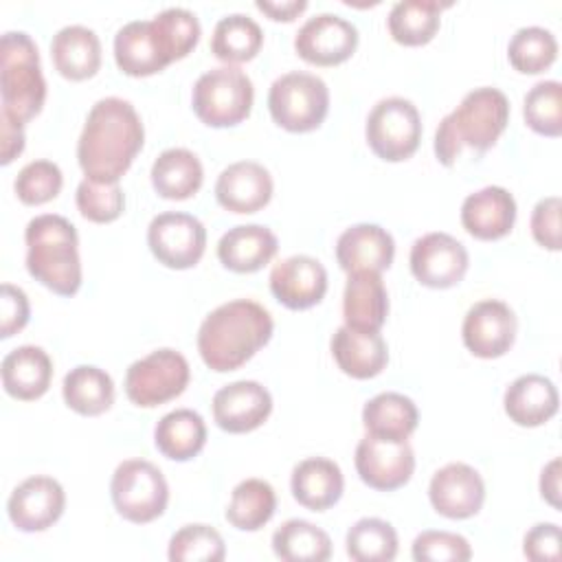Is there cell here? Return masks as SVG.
<instances>
[{
    "label": "cell",
    "instance_id": "cell-1",
    "mask_svg": "<svg viewBox=\"0 0 562 562\" xmlns=\"http://www.w3.org/2000/svg\"><path fill=\"white\" fill-rule=\"evenodd\" d=\"M145 143V127L136 108L121 97L99 99L77 140V160L86 178L119 182Z\"/></svg>",
    "mask_w": 562,
    "mask_h": 562
},
{
    "label": "cell",
    "instance_id": "cell-2",
    "mask_svg": "<svg viewBox=\"0 0 562 562\" xmlns=\"http://www.w3.org/2000/svg\"><path fill=\"white\" fill-rule=\"evenodd\" d=\"M272 331L274 321L261 303L235 299L206 314L198 329V351L211 371H235L272 338Z\"/></svg>",
    "mask_w": 562,
    "mask_h": 562
},
{
    "label": "cell",
    "instance_id": "cell-3",
    "mask_svg": "<svg viewBox=\"0 0 562 562\" xmlns=\"http://www.w3.org/2000/svg\"><path fill=\"white\" fill-rule=\"evenodd\" d=\"M509 123V101L492 86L470 90L461 103L441 119L435 132V156L443 167H452L463 147L476 154L496 145Z\"/></svg>",
    "mask_w": 562,
    "mask_h": 562
},
{
    "label": "cell",
    "instance_id": "cell-4",
    "mask_svg": "<svg viewBox=\"0 0 562 562\" xmlns=\"http://www.w3.org/2000/svg\"><path fill=\"white\" fill-rule=\"evenodd\" d=\"M26 270L44 288L59 296H72L81 288L79 237L70 220L55 213L35 215L24 231Z\"/></svg>",
    "mask_w": 562,
    "mask_h": 562
},
{
    "label": "cell",
    "instance_id": "cell-5",
    "mask_svg": "<svg viewBox=\"0 0 562 562\" xmlns=\"http://www.w3.org/2000/svg\"><path fill=\"white\" fill-rule=\"evenodd\" d=\"M0 99L2 112L22 125L35 119L46 101L40 53L24 31H7L0 40Z\"/></svg>",
    "mask_w": 562,
    "mask_h": 562
},
{
    "label": "cell",
    "instance_id": "cell-6",
    "mask_svg": "<svg viewBox=\"0 0 562 562\" xmlns=\"http://www.w3.org/2000/svg\"><path fill=\"white\" fill-rule=\"evenodd\" d=\"M255 101L250 77L237 66H217L198 77L191 92L195 116L209 127H233L248 119Z\"/></svg>",
    "mask_w": 562,
    "mask_h": 562
},
{
    "label": "cell",
    "instance_id": "cell-7",
    "mask_svg": "<svg viewBox=\"0 0 562 562\" xmlns=\"http://www.w3.org/2000/svg\"><path fill=\"white\" fill-rule=\"evenodd\" d=\"M268 110L279 127L296 134L312 132L329 112V88L314 72L290 70L272 81Z\"/></svg>",
    "mask_w": 562,
    "mask_h": 562
},
{
    "label": "cell",
    "instance_id": "cell-8",
    "mask_svg": "<svg viewBox=\"0 0 562 562\" xmlns=\"http://www.w3.org/2000/svg\"><path fill=\"white\" fill-rule=\"evenodd\" d=\"M110 496L119 516L134 525H147L165 514L169 485L151 461L125 459L112 474Z\"/></svg>",
    "mask_w": 562,
    "mask_h": 562
},
{
    "label": "cell",
    "instance_id": "cell-9",
    "mask_svg": "<svg viewBox=\"0 0 562 562\" xmlns=\"http://www.w3.org/2000/svg\"><path fill=\"white\" fill-rule=\"evenodd\" d=\"M371 151L389 162L411 158L422 140V116L417 105L404 97L380 99L364 125Z\"/></svg>",
    "mask_w": 562,
    "mask_h": 562
},
{
    "label": "cell",
    "instance_id": "cell-10",
    "mask_svg": "<svg viewBox=\"0 0 562 562\" xmlns=\"http://www.w3.org/2000/svg\"><path fill=\"white\" fill-rule=\"evenodd\" d=\"M191 378L187 358L169 347L134 360L125 371V393L140 408L160 406L184 393Z\"/></svg>",
    "mask_w": 562,
    "mask_h": 562
},
{
    "label": "cell",
    "instance_id": "cell-11",
    "mask_svg": "<svg viewBox=\"0 0 562 562\" xmlns=\"http://www.w3.org/2000/svg\"><path fill=\"white\" fill-rule=\"evenodd\" d=\"M147 246L158 263L187 270L193 268L206 250V228L195 215L165 211L149 222Z\"/></svg>",
    "mask_w": 562,
    "mask_h": 562
},
{
    "label": "cell",
    "instance_id": "cell-12",
    "mask_svg": "<svg viewBox=\"0 0 562 562\" xmlns=\"http://www.w3.org/2000/svg\"><path fill=\"white\" fill-rule=\"evenodd\" d=\"M356 472L373 490L393 492L406 485L415 472V452L408 439H384L364 435L356 446Z\"/></svg>",
    "mask_w": 562,
    "mask_h": 562
},
{
    "label": "cell",
    "instance_id": "cell-13",
    "mask_svg": "<svg viewBox=\"0 0 562 562\" xmlns=\"http://www.w3.org/2000/svg\"><path fill=\"white\" fill-rule=\"evenodd\" d=\"M408 263L413 277L422 285L446 290L461 283L468 272L470 257L465 246L457 237L435 231L413 241Z\"/></svg>",
    "mask_w": 562,
    "mask_h": 562
},
{
    "label": "cell",
    "instance_id": "cell-14",
    "mask_svg": "<svg viewBox=\"0 0 562 562\" xmlns=\"http://www.w3.org/2000/svg\"><path fill=\"white\" fill-rule=\"evenodd\" d=\"M516 314L498 299L476 301L463 316L461 338L470 353L476 358H501L516 340Z\"/></svg>",
    "mask_w": 562,
    "mask_h": 562
},
{
    "label": "cell",
    "instance_id": "cell-15",
    "mask_svg": "<svg viewBox=\"0 0 562 562\" xmlns=\"http://www.w3.org/2000/svg\"><path fill=\"white\" fill-rule=\"evenodd\" d=\"M356 46L358 29L338 13H316L294 35V50L314 66L342 64L353 55Z\"/></svg>",
    "mask_w": 562,
    "mask_h": 562
},
{
    "label": "cell",
    "instance_id": "cell-16",
    "mask_svg": "<svg viewBox=\"0 0 562 562\" xmlns=\"http://www.w3.org/2000/svg\"><path fill=\"white\" fill-rule=\"evenodd\" d=\"M66 507V492L61 483L46 474L24 479L13 487L7 501V514L15 529L24 533L46 531L53 527Z\"/></svg>",
    "mask_w": 562,
    "mask_h": 562
},
{
    "label": "cell",
    "instance_id": "cell-17",
    "mask_svg": "<svg viewBox=\"0 0 562 562\" xmlns=\"http://www.w3.org/2000/svg\"><path fill=\"white\" fill-rule=\"evenodd\" d=\"M428 498L437 514L452 520H463L481 512L485 501V483L472 465L452 461L432 474Z\"/></svg>",
    "mask_w": 562,
    "mask_h": 562
},
{
    "label": "cell",
    "instance_id": "cell-18",
    "mask_svg": "<svg viewBox=\"0 0 562 562\" xmlns=\"http://www.w3.org/2000/svg\"><path fill=\"white\" fill-rule=\"evenodd\" d=\"M272 413V395L257 380H237L215 391L213 419L233 435L259 428Z\"/></svg>",
    "mask_w": 562,
    "mask_h": 562
},
{
    "label": "cell",
    "instance_id": "cell-19",
    "mask_svg": "<svg viewBox=\"0 0 562 562\" xmlns=\"http://www.w3.org/2000/svg\"><path fill=\"white\" fill-rule=\"evenodd\" d=\"M270 292L288 310H307L327 292V270L310 255H292L270 270Z\"/></svg>",
    "mask_w": 562,
    "mask_h": 562
},
{
    "label": "cell",
    "instance_id": "cell-20",
    "mask_svg": "<svg viewBox=\"0 0 562 562\" xmlns=\"http://www.w3.org/2000/svg\"><path fill=\"white\" fill-rule=\"evenodd\" d=\"M274 184L270 171L255 160H239L222 169L215 180L220 206L233 213H257L272 198Z\"/></svg>",
    "mask_w": 562,
    "mask_h": 562
},
{
    "label": "cell",
    "instance_id": "cell-21",
    "mask_svg": "<svg viewBox=\"0 0 562 562\" xmlns=\"http://www.w3.org/2000/svg\"><path fill=\"white\" fill-rule=\"evenodd\" d=\"M393 235L378 224H353L345 228L336 241V261L347 274L362 270L382 272L393 263Z\"/></svg>",
    "mask_w": 562,
    "mask_h": 562
},
{
    "label": "cell",
    "instance_id": "cell-22",
    "mask_svg": "<svg viewBox=\"0 0 562 562\" xmlns=\"http://www.w3.org/2000/svg\"><path fill=\"white\" fill-rule=\"evenodd\" d=\"M514 222L516 200L505 187H483L470 193L461 204V224L476 239H501L514 228Z\"/></svg>",
    "mask_w": 562,
    "mask_h": 562
},
{
    "label": "cell",
    "instance_id": "cell-23",
    "mask_svg": "<svg viewBox=\"0 0 562 562\" xmlns=\"http://www.w3.org/2000/svg\"><path fill=\"white\" fill-rule=\"evenodd\" d=\"M114 61L130 77H149L171 64L151 20H132L116 31Z\"/></svg>",
    "mask_w": 562,
    "mask_h": 562
},
{
    "label": "cell",
    "instance_id": "cell-24",
    "mask_svg": "<svg viewBox=\"0 0 562 562\" xmlns=\"http://www.w3.org/2000/svg\"><path fill=\"white\" fill-rule=\"evenodd\" d=\"M560 406V395L547 375L525 373L518 375L503 395V408L507 417L525 428H536L547 424Z\"/></svg>",
    "mask_w": 562,
    "mask_h": 562
},
{
    "label": "cell",
    "instance_id": "cell-25",
    "mask_svg": "<svg viewBox=\"0 0 562 562\" xmlns=\"http://www.w3.org/2000/svg\"><path fill=\"white\" fill-rule=\"evenodd\" d=\"M290 490L299 505L312 512L334 507L345 490V476L336 461L327 457H307L292 468Z\"/></svg>",
    "mask_w": 562,
    "mask_h": 562
},
{
    "label": "cell",
    "instance_id": "cell-26",
    "mask_svg": "<svg viewBox=\"0 0 562 562\" xmlns=\"http://www.w3.org/2000/svg\"><path fill=\"white\" fill-rule=\"evenodd\" d=\"M331 356L342 373L369 380L386 367L389 347L380 331H360L342 325L331 336Z\"/></svg>",
    "mask_w": 562,
    "mask_h": 562
},
{
    "label": "cell",
    "instance_id": "cell-27",
    "mask_svg": "<svg viewBox=\"0 0 562 562\" xmlns=\"http://www.w3.org/2000/svg\"><path fill=\"white\" fill-rule=\"evenodd\" d=\"M279 250L277 235L263 224H239L228 228L217 241V259L233 272H257Z\"/></svg>",
    "mask_w": 562,
    "mask_h": 562
},
{
    "label": "cell",
    "instance_id": "cell-28",
    "mask_svg": "<svg viewBox=\"0 0 562 562\" xmlns=\"http://www.w3.org/2000/svg\"><path fill=\"white\" fill-rule=\"evenodd\" d=\"M389 314V294L380 272H351L342 292V318L347 327L380 331Z\"/></svg>",
    "mask_w": 562,
    "mask_h": 562
},
{
    "label": "cell",
    "instance_id": "cell-29",
    "mask_svg": "<svg viewBox=\"0 0 562 562\" xmlns=\"http://www.w3.org/2000/svg\"><path fill=\"white\" fill-rule=\"evenodd\" d=\"M4 391L22 402L42 397L53 380V360L37 345L11 349L0 364Z\"/></svg>",
    "mask_w": 562,
    "mask_h": 562
},
{
    "label": "cell",
    "instance_id": "cell-30",
    "mask_svg": "<svg viewBox=\"0 0 562 562\" xmlns=\"http://www.w3.org/2000/svg\"><path fill=\"white\" fill-rule=\"evenodd\" d=\"M50 59L55 70L66 79H90L101 66L99 35L83 24L61 26L50 40Z\"/></svg>",
    "mask_w": 562,
    "mask_h": 562
},
{
    "label": "cell",
    "instance_id": "cell-31",
    "mask_svg": "<svg viewBox=\"0 0 562 562\" xmlns=\"http://www.w3.org/2000/svg\"><path fill=\"white\" fill-rule=\"evenodd\" d=\"M151 187L167 200H187L195 195L204 180L200 158L184 147H169L151 165Z\"/></svg>",
    "mask_w": 562,
    "mask_h": 562
},
{
    "label": "cell",
    "instance_id": "cell-32",
    "mask_svg": "<svg viewBox=\"0 0 562 562\" xmlns=\"http://www.w3.org/2000/svg\"><path fill=\"white\" fill-rule=\"evenodd\" d=\"M154 443L167 459L189 461L206 443V424L193 408L169 411L154 428Z\"/></svg>",
    "mask_w": 562,
    "mask_h": 562
},
{
    "label": "cell",
    "instance_id": "cell-33",
    "mask_svg": "<svg viewBox=\"0 0 562 562\" xmlns=\"http://www.w3.org/2000/svg\"><path fill=\"white\" fill-rule=\"evenodd\" d=\"M419 411L415 402L397 391H384L373 395L362 408V426L369 435L384 439H408L417 428Z\"/></svg>",
    "mask_w": 562,
    "mask_h": 562
},
{
    "label": "cell",
    "instance_id": "cell-34",
    "mask_svg": "<svg viewBox=\"0 0 562 562\" xmlns=\"http://www.w3.org/2000/svg\"><path fill=\"white\" fill-rule=\"evenodd\" d=\"M61 395L75 413L97 417L114 404V382L108 371L94 364H77L64 375Z\"/></svg>",
    "mask_w": 562,
    "mask_h": 562
},
{
    "label": "cell",
    "instance_id": "cell-35",
    "mask_svg": "<svg viewBox=\"0 0 562 562\" xmlns=\"http://www.w3.org/2000/svg\"><path fill=\"white\" fill-rule=\"evenodd\" d=\"M450 2L437 0H400L391 7L386 26L391 37L404 46L428 44L441 24V9Z\"/></svg>",
    "mask_w": 562,
    "mask_h": 562
},
{
    "label": "cell",
    "instance_id": "cell-36",
    "mask_svg": "<svg viewBox=\"0 0 562 562\" xmlns=\"http://www.w3.org/2000/svg\"><path fill=\"white\" fill-rule=\"evenodd\" d=\"M277 509V492L263 479L239 481L226 507V520L239 531H259Z\"/></svg>",
    "mask_w": 562,
    "mask_h": 562
},
{
    "label": "cell",
    "instance_id": "cell-37",
    "mask_svg": "<svg viewBox=\"0 0 562 562\" xmlns=\"http://www.w3.org/2000/svg\"><path fill=\"white\" fill-rule=\"evenodd\" d=\"M272 551L283 562H325L331 558V538L307 520L290 518L274 529Z\"/></svg>",
    "mask_w": 562,
    "mask_h": 562
},
{
    "label": "cell",
    "instance_id": "cell-38",
    "mask_svg": "<svg viewBox=\"0 0 562 562\" xmlns=\"http://www.w3.org/2000/svg\"><path fill=\"white\" fill-rule=\"evenodd\" d=\"M263 44L261 26L246 13H228L217 20L211 35V53L226 64L250 61Z\"/></svg>",
    "mask_w": 562,
    "mask_h": 562
},
{
    "label": "cell",
    "instance_id": "cell-39",
    "mask_svg": "<svg viewBox=\"0 0 562 562\" xmlns=\"http://www.w3.org/2000/svg\"><path fill=\"white\" fill-rule=\"evenodd\" d=\"M397 531L382 518L356 520L347 536L345 549L353 562H391L397 555Z\"/></svg>",
    "mask_w": 562,
    "mask_h": 562
},
{
    "label": "cell",
    "instance_id": "cell-40",
    "mask_svg": "<svg viewBox=\"0 0 562 562\" xmlns=\"http://www.w3.org/2000/svg\"><path fill=\"white\" fill-rule=\"evenodd\" d=\"M509 64L522 75L547 70L558 57V40L544 26H520L507 44Z\"/></svg>",
    "mask_w": 562,
    "mask_h": 562
},
{
    "label": "cell",
    "instance_id": "cell-41",
    "mask_svg": "<svg viewBox=\"0 0 562 562\" xmlns=\"http://www.w3.org/2000/svg\"><path fill=\"white\" fill-rule=\"evenodd\" d=\"M525 123L542 136L555 138L562 134V83L544 79L529 88L522 101Z\"/></svg>",
    "mask_w": 562,
    "mask_h": 562
},
{
    "label": "cell",
    "instance_id": "cell-42",
    "mask_svg": "<svg viewBox=\"0 0 562 562\" xmlns=\"http://www.w3.org/2000/svg\"><path fill=\"white\" fill-rule=\"evenodd\" d=\"M156 35L169 57V61L187 57L200 40V22L193 11L184 7H167L151 18Z\"/></svg>",
    "mask_w": 562,
    "mask_h": 562
},
{
    "label": "cell",
    "instance_id": "cell-43",
    "mask_svg": "<svg viewBox=\"0 0 562 562\" xmlns=\"http://www.w3.org/2000/svg\"><path fill=\"white\" fill-rule=\"evenodd\" d=\"M167 555L171 562H222L226 555V544L217 529L193 522L180 527L171 536Z\"/></svg>",
    "mask_w": 562,
    "mask_h": 562
},
{
    "label": "cell",
    "instance_id": "cell-44",
    "mask_svg": "<svg viewBox=\"0 0 562 562\" xmlns=\"http://www.w3.org/2000/svg\"><path fill=\"white\" fill-rule=\"evenodd\" d=\"M75 202L79 213L94 224H110L121 217L125 209V193L119 182H97L83 178L77 187Z\"/></svg>",
    "mask_w": 562,
    "mask_h": 562
},
{
    "label": "cell",
    "instance_id": "cell-45",
    "mask_svg": "<svg viewBox=\"0 0 562 562\" xmlns=\"http://www.w3.org/2000/svg\"><path fill=\"white\" fill-rule=\"evenodd\" d=\"M61 184H64V176L59 165L42 158V160L26 162L18 171L13 180V191L20 202L29 206H40L57 198L61 191Z\"/></svg>",
    "mask_w": 562,
    "mask_h": 562
},
{
    "label": "cell",
    "instance_id": "cell-46",
    "mask_svg": "<svg viewBox=\"0 0 562 562\" xmlns=\"http://www.w3.org/2000/svg\"><path fill=\"white\" fill-rule=\"evenodd\" d=\"M411 553L417 562H465L472 558V547L461 533L426 529L413 540Z\"/></svg>",
    "mask_w": 562,
    "mask_h": 562
},
{
    "label": "cell",
    "instance_id": "cell-47",
    "mask_svg": "<svg viewBox=\"0 0 562 562\" xmlns=\"http://www.w3.org/2000/svg\"><path fill=\"white\" fill-rule=\"evenodd\" d=\"M560 211H562V200L558 195H549V198L538 200V204L531 211V222H529L531 235L547 250H560L562 248Z\"/></svg>",
    "mask_w": 562,
    "mask_h": 562
},
{
    "label": "cell",
    "instance_id": "cell-48",
    "mask_svg": "<svg viewBox=\"0 0 562 562\" xmlns=\"http://www.w3.org/2000/svg\"><path fill=\"white\" fill-rule=\"evenodd\" d=\"M2 318H0V338H11L13 334L22 331L29 323L31 307L26 292L13 283H2Z\"/></svg>",
    "mask_w": 562,
    "mask_h": 562
},
{
    "label": "cell",
    "instance_id": "cell-49",
    "mask_svg": "<svg viewBox=\"0 0 562 562\" xmlns=\"http://www.w3.org/2000/svg\"><path fill=\"white\" fill-rule=\"evenodd\" d=\"M525 558L533 562H555L560 560V527L555 522L533 525L522 540Z\"/></svg>",
    "mask_w": 562,
    "mask_h": 562
},
{
    "label": "cell",
    "instance_id": "cell-50",
    "mask_svg": "<svg viewBox=\"0 0 562 562\" xmlns=\"http://www.w3.org/2000/svg\"><path fill=\"white\" fill-rule=\"evenodd\" d=\"M24 151V125L0 112V162L9 165Z\"/></svg>",
    "mask_w": 562,
    "mask_h": 562
},
{
    "label": "cell",
    "instance_id": "cell-51",
    "mask_svg": "<svg viewBox=\"0 0 562 562\" xmlns=\"http://www.w3.org/2000/svg\"><path fill=\"white\" fill-rule=\"evenodd\" d=\"M255 7L277 22H292L307 9V0H257Z\"/></svg>",
    "mask_w": 562,
    "mask_h": 562
},
{
    "label": "cell",
    "instance_id": "cell-52",
    "mask_svg": "<svg viewBox=\"0 0 562 562\" xmlns=\"http://www.w3.org/2000/svg\"><path fill=\"white\" fill-rule=\"evenodd\" d=\"M540 496L553 509H560V459L558 457H553L540 472Z\"/></svg>",
    "mask_w": 562,
    "mask_h": 562
}]
</instances>
